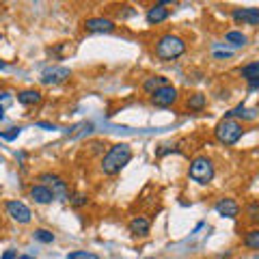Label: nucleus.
I'll use <instances>...</instances> for the list:
<instances>
[{"label": "nucleus", "mask_w": 259, "mask_h": 259, "mask_svg": "<svg viewBox=\"0 0 259 259\" xmlns=\"http://www.w3.org/2000/svg\"><path fill=\"white\" fill-rule=\"evenodd\" d=\"M132 160V147L127 143H119L112 145V147L106 151V156L102 158L100 168L104 175H117L121 173V168H125Z\"/></svg>", "instance_id": "nucleus-1"}, {"label": "nucleus", "mask_w": 259, "mask_h": 259, "mask_svg": "<svg viewBox=\"0 0 259 259\" xmlns=\"http://www.w3.org/2000/svg\"><path fill=\"white\" fill-rule=\"evenodd\" d=\"M153 50H156V56L160 61H173L186 52V41L182 37L173 35V32H166V35H162L156 41Z\"/></svg>", "instance_id": "nucleus-2"}, {"label": "nucleus", "mask_w": 259, "mask_h": 259, "mask_svg": "<svg viewBox=\"0 0 259 259\" xmlns=\"http://www.w3.org/2000/svg\"><path fill=\"white\" fill-rule=\"evenodd\" d=\"M242 134H244V127H242V123L236 119H223V121H218V125L214 127L216 141L223 145H236L242 139Z\"/></svg>", "instance_id": "nucleus-3"}, {"label": "nucleus", "mask_w": 259, "mask_h": 259, "mask_svg": "<svg viewBox=\"0 0 259 259\" xmlns=\"http://www.w3.org/2000/svg\"><path fill=\"white\" fill-rule=\"evenodd\" d=\"M214 162L209 160L207 156H197L192 162H190V166H188V177L192 182H197L201 186H205L214 180Z\"/></svg>", "instance_id": "nucleus-4"}, {"label": "nucleus", "mask_w": 259, "mask_h": 259, "mask_svg": "<svg viewBox=\"0 0 259 259\" xmlns=\"http://www.w3.org/2000/svg\"><path fill=\"white\" fill-rule=\"evenodd\" d=\"M39 182H44V186H48V188H50V192L54 194V199H59V201H69L67 182H63L59 175H54V173H41V175H39Z\"/></svg>", "instance_id": "nucleus-5"}, {"label": "nucleus", "mask_w": 259, "mask_h": 259, "mask_svg": "<svg viewBox=\"0 0 259 259\" xmlns=\"http://www.w3.org/2000/svg\"><path fill=\"white\" fill-rule=\"evenodd\" d=\"M71 78V69L69 67H48L44 74H41V84L46 87H56V84H63L65 80Z\"/></svg>", "instance_id": "nucleus-6"}, {"label": "nucleus", "mask_w": 259, "mask_h": 259, "mask_svg": "<svg viewBox=\"0 0 259 259\" xmlns=\"http://www.w3.org/2000/svg\"><path fill=\"white\" fill-rule=\"evenodd\" d=\"M175 102H177V89L171 84L158 89V91L151 95V104L158 108H168V106H173Z\"/></svg>", "instance_id": "nucleus-7"}, {"label": "nucleus", "mask_w": 259, "mask_h": 259, "mask_svg": "<svg viewBox=\"0 0 259 259\" xmlns=\"http://www.w3.org/2000/svg\"><path fill=\"white\" fill-rule=\"evenodd\" d=\"M7 214H9L15 223H22V225H28L30 223V218H32V214H30V209H28V205H24L22 201H7Z\"/></svg>", "instance_id": "nucleus-8"}, {"label": "nucleus", "mask_w": 259, "mask_h": 259, "mask_svg": "<svg viewBox=\"0 0 259 259\" xmlns=\"http://www.w3.org/2000/svg\"><path fill=\"white\" fill-rule=\"evenodd\" d=\"M231 18L236 20V22L248 24V26H257V24H259V9H255V7H244V9H233V11H231Z\"/></svg>", "instance_id": "nucleus-9"}, {"label": "nucleus", "mask_w": 259, "mask_h": 259, "mask_svg": "<svg viewBox=\"0 0 259 259\" xmlns=\"http://www.w3.org/2000/svg\"><path fill=\"white\" fill-rule=\"evenodd\" d=\"M240 76L246 80L250 91H257L259 89V61H253V63L244 65V67L240 69Z\"/></svg>", "instance_id": "nucleus-10"}, {"label": "nucleus", "mask_w": 259, "mask_h": 259, "mask_svg": "<svg viewBox=\"0 0 259 259\" xmlns=\"http://www.w3.org/2000/svg\"><path fill=\"white\" fill-rule=\"evenodd\" d=\"M117 26L115 22L108 18H89L84 20V30L87 32H112Z\"/></svg>", "instance_id": "nucleus-11"}, {"label": "nucleus", "mask_w": 259, "mask_h": 259, "mask_svg": "<svg viewBox=\"0 0 259 259\" xmlns=\"http://www.w3.org/2000/svg\"><path fill=\"white\" fill-rule=\"evenodd\" d=\"M30 197L35 203L39 205H46V203H52V199H54V194L50 192V188L44 184H37V186H32L30 188Z\"/></svg>", "instance_id": "nucleus-12"}, {"label": "nucleus", "mask_w": 259, "mask_h": 259, "mask_svg": "<svg viewBox=\"0 0 259 259\" xmlns=\"http://www.w3.org/2000/svg\"><path fill=\"white\" fill-rule=\"evenodd\" d=\"M151 229V221L147 216H134L132 221H130V231H132V236H147Z\"/></svg>", "instance_id": "nucleus-13"}, {"label": "nucleus", "mask_w": 259, "mask_h": 259, "mask_svg": "<svg viewBox=\"0 0 259 259\" xmlns=\"http://www.w3.org/2000/svg\"><path fill=\"white\" fill-rule=\"evenodd\" d=\"M41 100H44V95L37 89H24V91L18 93V102L22 106H37V104H41Z\"/></svg>", "instance_id": "nucleus-14"}, {"label": "nucleus", "mask_w": 259, "mask_h": 259, "mask_svg": "<svg viewBox=\"0 0 259 259\" xmlns=\"http://www.w3.org/2000/svg\"><path fill=\"white\" fill-rule=\"evenodd\" d=\"M216 212L225 218H236L240 214V205L233 199H221L216 203Z\"/></svg>", "instance_id": "nucleus-15"}, {"label": "nucleus", "mask_w": 259, "mask_h": 259, "mask_svg": "<svg viewBox=\"0 0 259 259\" xmlns=\"http://www.w3.org/2000/svg\"><path fill=\"white\" fill-rule=\"evenodd\" d=\"M168 15H171V11H168L164 5H160V3H158V5H153V7H149V9H147V22L153 26V24L164 22Z\"/></svg>", "instance_id": "nucleus-16"}, {"label": "nucleus", "mask_w": 259, "mask_h": 259, "mask_svg": "<svg viewBox=\"0 0 259 259\" xmlns=\"http://www.w3.org/2000/svg\"><path fill=\"white\" fill-rule=\"evenodd\" d=\"M233 117H238V119H242V121H255V119H257V110L244 108V104H240L238 108L225 112V119H233Z\"/></svg>", "instance_id": "nucleus-17"}, {"label": "nucleus", "mask_w": 259, "mask_h": 259, "mask_svg": "<svg viewBox=\"0 0 259 259\" xmlns=\"http://www.w3.org/2000/svg\"><path fill=\"white\" fill-rule=\"evenodd\" d=\"M168 84V80L164 78V76H151V78H147L143 82V91L145 93H149V95H153L158 91V89H162V87H166Z\"/></svg>", "instance_id": "nucleus-18"}, {"label": "nucleus", "mask_w": 259, "mask_h": 259, "mask_svg": "<svg viewBox=\"0 0 259 259\" xmlns=\"http://www.w3.org/2000/svg\"><path fill=\"white\" fill-rule=\"evenodd\" d=\"M246 41H248V37L240 30H229L225 35V44H229L231 48H242V46H246Z\"/></svg>", "instance_id": "nucleus-19"}, {"label": "nucleus", "mask_w": 259, "mask_h": 259, "mask_svg": "<svg viewBox=\"0 0 259 259\" xmlns=\"http://www.w3.org/2000/svg\"><path fill=\"white\" fill-rule=\"evenodd\" d=\"M186 106H188L190 110H194V112H201L207 106V97L203 93H192L188 97V102H186Z\"/></svg>", "instance_id": "nucleus-20"}, {"label": "nucleus", "mask_w": 259, "mask_h": 259, "mask_svg": "<svg viewBox=\"0 0 259 259\" xmlns=\"http://www.w3.org/2000/svg\"><path fill=\"white\" fill-rule=\"evenodd\" d=\"M244 246L250 248V250H259V227H257V229L246 231V236H244Z\"/></svg>", "instance_id": "nucleus-21"}, {"label": "nucleus", "mask_w": 259, "mask_h": 259, "mask_svg": "<svg viewBox=\"0 0 259 259\" xmlns=\"http://www.w3.org/2000/svg\"><path fill=\"white\" fill-rule=\"evenodd\" d=\"M32 236H35L37 242H41V244H52V242H54V233L48 231V229H35Z\"/></svg>", "instance_id": "nucleus-22"}, {"label": "nucleus", "mask_w": 259, "mask_h": 259, "mask_svg": "<svg viewBox=\"0 0 259 259\" xmlns=\"http://www.w3.org/2000/svg\"><path fill=\"white\" fill-rule=\"evenodd\" d=\"M246 216H248L250 223L259 225V201H253V203L246 205Z\"/></svg>", "instance_id": "nucleus-23"}, {"label": "nucleus", "mask_w": 259, "mask_h": 259, "mask_svg": "<svg viewBox=\"0 0 259 259\" xmlns=\"http://www.w3.org/2000/svg\"><path fill=\"white\" fill-rule=\"evenodd\" d=\"M67 259H97V255L89 253V250H74V253H69Z\"/></svg>", "instance_id": "nucleus-24"}, {"label": "nucleus", "mask_w": 259, "mask_h": 259, "mask_svg": "<svg viewBox=\"0 0 259 259\" xmlns=\"http://www.w3.org/2000/svg\"><path fill=\"white\" fill-rule=\"evenodd\" d=\"M22 132V127H11L9 132H0V139H5V141H15L20 136Z\"/></svg>", "instance_id": "nucleus-25"}, {"label": "nucleus", "mask_w": 259, "mask_h": 259, "mask_svg": "<svg viewBox=\"0 0 259 259\" xmlns=\"http://www.w3.org/2000/svg\"><path fill=\"white\" fill-rule=\"evenodd\" d=\"M87 194H82V192H78V194H74V199H71V205L74 207H82V205H87Z\"/></svg>", "instance_id": "nucleus-26"}, {"label": "nucleus", "mask_w": 259, "mask_h": 259, "mask_svg": "<svg viewBox=\"0 0 259 259\" xmlns=\"http://www.w3.org/2000/svg\"><path fill=\"white\" fill-rule=\"evenodd\" d=\"M0 259H18V250H13V248H9L7 253L0 257Z\"/></svg>", "instance_id": "nucleus-27"}, {"label": "nucleus", "mask_w": 259, "mask_h": 259, "mask_svg": "<svg viewBox=\"0 0 259 259\" xmlns=\"http://www.w3.org/2000/svg\"><path fill=\"white\" fill-rule=\"evenodd\" d=\"M37 127H44V130H56L52 123H46V121H37Z\"/></svg>", "instance_id": "nucleus-28"}, {"label": "nucleus", "mask_w": 259, "mask_h": 259, "mask_svg": "<svg viewBox=\"0 0 259 259\" xmlns=\"http://www.w3.org/2000/svg\"><path fill=\"white\" fill-rule=\"evenodd\" d=\"M214 56H216V59H229V56H231V52H216Z\"/></svg>", "instance_id": "nucleus-29"}, {"label": "nucleus", "mask_w": 259, "mask_h": 259, "mask_svg": "<svg viewBox=\"0 0 259 259\" xmlns=\"http://www.w3.org/2000/svg\"><path fill=\"white\" fill-rule=\"evenodd\" d=\"M0 119H5V108L0 106Z\"/></svg>", "instance_id": "nucleus-30"}, {"label": "nucleus", "mask_w": 259, "mask_h": 259, "mask_svg": "<svg viewBox=\"0 0 259 259\" xmlns=\"http://www.w3.org/2000/svg\"><path fill=\"white\" fill-rule=\"evenodd\" d=\"M0 69H5V61L3 59H0Z\"/></svg>", "instance_id": "nucleus-31"}, {"label": "nucleus", "mask_w": 259, "mask_h": 259, "mask_svg": "<svg viewBox=\"0 0 259 259\" xmlns=\"http://www.w3.org/2000/svg\"><path fill=\"white\" fill-rule=\"evenodd\" d=\"M18 259H35V257H26V255H22V257H18Z\"/></svg>", "instance_id": "nucleus-32"}, {"label": "nucleus", "mask_w": 259, "mask_h": 259, "mask_svg": "<svg viewBox=\"0 0 259 259\" xmlns=\"http://www.w3.org/2000/svg\"><path fill=\"white\" fill-rule=\"evenodd\" d=\"M147 259H156V257H147Z\"/></svg>", "instance_id": "nucleus-33"}, {"label": "nucleus", "mask_w": 259, "mask_h": 259, "mask_svg": "<svg viewBox=\"0 0 259 259\" xmlns=\"http://www.w3.org/2000/svg\"><path fill=\"white\" fill-rule=\"evenodd\" d=\"M0 41H3V35H0Z\"/></svg>", "instance_id": "nucleus-34"}]
</instances>
